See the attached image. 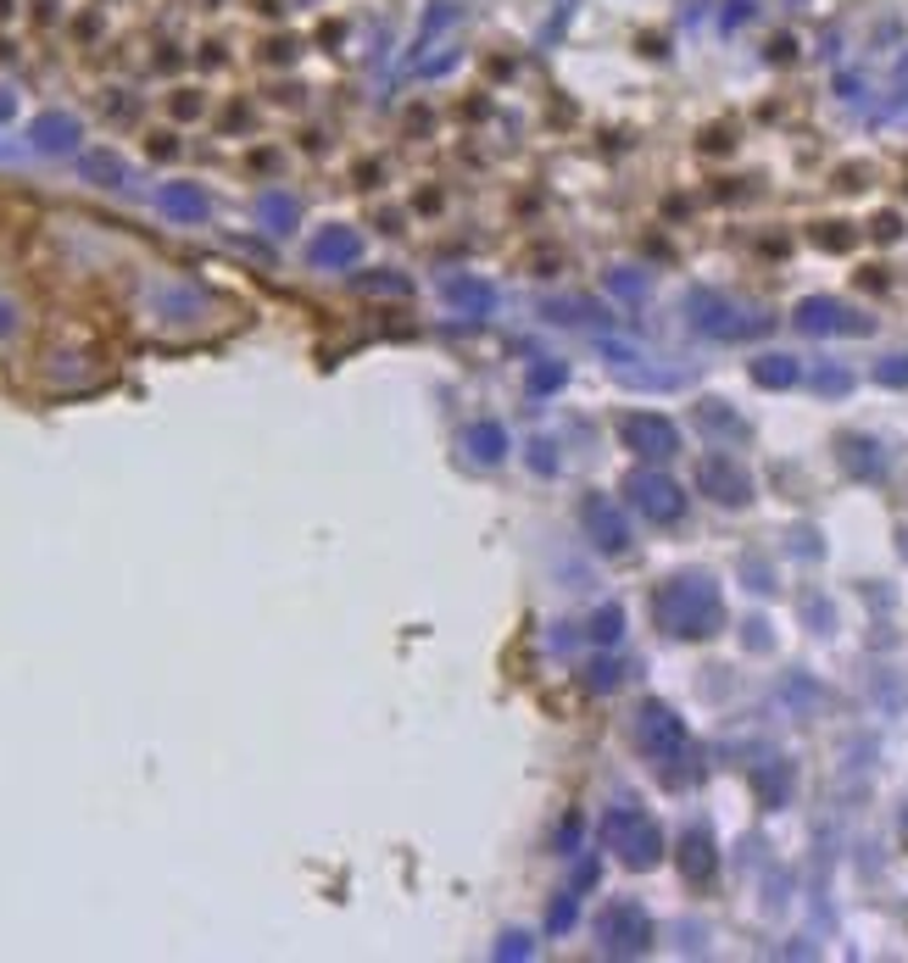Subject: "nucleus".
Listing matches in <instances>:
<instances>
[{"label": "nucleus", "instance_id": "f257e3e1", "mask_svg": "<svg viewBox=\"0 0 908 963\" xmlns=\"http://www.w3.org/2000/svg\"><path fill=\"white\" fill-rule=\"evenodd\" d=\"M73 140H79V123H73V118H57V112H51V118L34 123V146H40V151H68Z\"/></svg>", "mask_w": 908, "mask_h": 963}, {"label": "nucleus", "instance_id": "f03ea898", "mask_svg": "<svg viewBox=\"0 0 908 963\" xmlns=\"http://www.w3.org/2000/svg\"><path fill=\"white\" fill-rule=\"evenodd\" d=\"M162 207L179 212V218H196V212H201V195H190V190H162Z\"/></svg>", "mask_w": 908, "mask_h": 963}, {"label": "nucleus", "instance_id": "7ed1b4c3", "mask_svg": "<svg viewBox=\"0 0 908 963\" xmlns=\"http://www.w3.org/2000/svg\"><path fill=\"white\" fill-rule=\"evenodd\" d=\"M90 173L96 179H123V162L118 157H90Z\"/></svg>", "mask_w": 908, "mask_h": 963}]
</instances>
